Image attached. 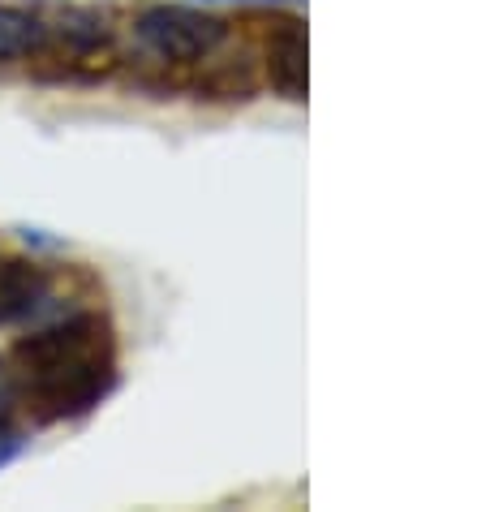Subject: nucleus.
Wrapping results in <instances>:
<instances>
[{"label": "nucleus", "mask_w": 486, "mask_h": 512, "mask_svg": "<svg viewBox=\"0 0 486 512\" xmlns=\"http://www.w3.org/2000/svg\"><path fill=\"white\" fill-rule=\"evenodd\" d=\"M0 366L35 422H69L104 405L117 388V332L99 310H78L18 336Z\"/></svg>", "instance_id": "obj_1"}, {"label": "nucleus", "mask_w": 486, "mask_h": 512, "mask_svg": "<svg viewBox=\"0 0 486 512\" xmlns=\"http://www.w3.org/2000/svg\"><path fill=\"white\" fill-rule=\"evenodd\" d=\"M254 48H259L267 87L280 99L302 104L306 99V22L297 13H280V9L259 13Z\"/></svg>", "instance_id": "obj_3"}, {"label": "nucleus", "mask_w": 486, "mask_h": 512, "mask_svg": "<svg viewBox=\"0 0 486 512\" xmlns=\"http://www.w3.org/2000/svg\"><path fill=\"white\" fill-rule=\"evenodd\" d=\"M18 409H22V405H18V392H13L5 366H0V431H9L13 418H18Z\"/></svg>", "instance_id": "obj_6"}, {"label": "nucleus", "mask_w": 486, "mask_h": 512, "mask_svg": "<svg viewBox=\"0 0 486 512\" xmlns=\"http://www.w3.org/2000/svg\"><path fill=\"white\" fill-rule=\"evenodd\" d=\"M13 452H18V435H9V431H0V465H5Z\"/></svg>", "instance_id": "obj_7"}, {"label": "nucleus", "mask_w": 486, "mask_h": 512, "mask_svg": "<svg viewBox=\"0 0 486 512\" xmlns=\"http://www.w3.org/2000/svg\"><path fill=\"white\" fill-rule=\"evenodd\" d=\"M48 48V22L22 5H0V65L39 61Z\"/></svg>", "instance_id": "obj_5"}, {"label": "nucleus", "mask_w": 486, "mask_h": 512, "mask_svg": "<svg viewBox=\"0 0 486 512\" xmlns=\"http://www.w3.org/2000/svg\"><path fill=\"white\" fill-rule=\"evenodd\" d=\"M138 48L160 65H216V56L233 39V26L216 13L190 5H147L134 13Z\"/></svg>", "instance_id": "obj_2"}, {"label": "nucleus", "mask_w": 486, "mask_h": 512, "mask_svg": "<svg viewBox=\"0 0 486 512\" xmlns=\"http://www.w3.org/2000/svg\"><path fill=\"white\" fill-rule=\"evenodd\" d=\"M52 297V272L35 259L0 254V327L26 323Z\"/></svg>", "instance_id": "obj_4"}]
</instances>
